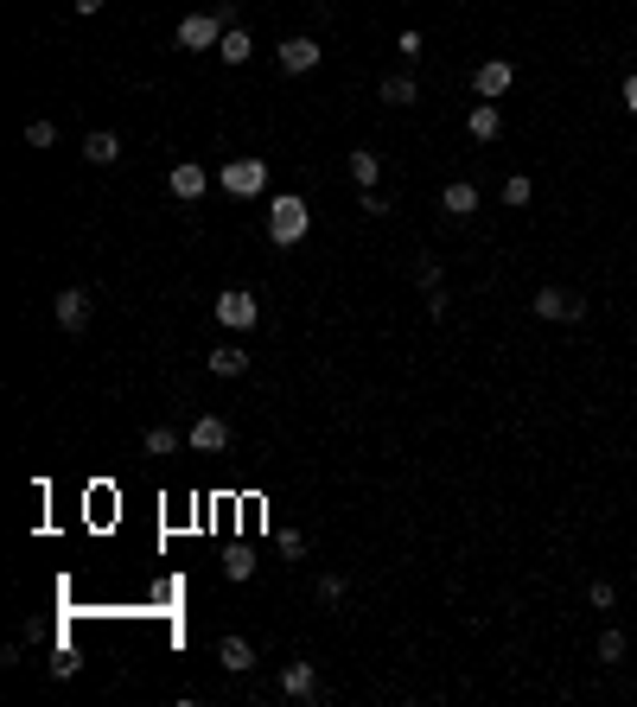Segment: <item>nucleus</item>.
Here are the masks:
<instances>
[{
    "mask_svg": "<svg viewBox=\"0 0 637 707\" xmlns=\"http://www.w3.org/2000/svg\"><path fill=\"white\" fill-rule=\"evenodd\" d=\"M510 83H516V64L510 58H485L472 71V90H478V102H497V96H510Z\"/></svg>",
    "mask_w": 637,
    "mask_h": 707,
    "instance_id": "nucleus-6",
    "label": "nucleus"
},
{
    "mask_svg": "<svg viewBox=\"0 0 637 707\" xmlns=\"http://www.w3.org/2000/svg\"><path fill=\"white\" fill-rule=\"evenodd\" d=\"M217 663L230 669V676H249V669H255V644H249V637H217Z\"/></svg>",
    "mask_w": 637,
    "mask_h": 707,
    "instance_id": "nucleus-12",
    "label": "nucleus"
},
{
    "mask_svg": "<svg viewBox=\"0 0 637 707\" xmlns=\"http://www.w3.org/2000/svg\"><path fill=\"white\" fill-rule=\"evenodd\" d=\"M281 695H287V701H325L319 669H313V663H287V669H281Z\"/></svg>",
    "mask_w": 637,
    "mask_h": 707,
    "instance_id": "nucleus-8",
    "label": "nucleus"
},
{
    "mask_svg": "<svg viewBox=\"0 0 637 707\" xmlns=\"http://www.w3.org/2000/svg\"><path fill=\"white\" fill-rule=\"evenodd\" d=\"M51 319H58L64 332H90V293H83V287H64L58 300H51Z\"/></svg>",
    "mask_w": 637,
    "mask_h": 707,
    "instance_id": "nucleus-7",
    "label": "nucleus"
},
{
    "mask_svg": "<svg viewBox=\"0 0 637 707\" xmlns=\"http://www.w3.org/2000/svg\"><path fill=\"white\" fill-rule=\"evenodd\" d=\"M71 7L83 13V20H90V13H102V0H71Z\"/></svg>",
    "mask_w": 637,
    "mask_h": 707,
    "instance_id": "nucleus-32",
    "label": "nucleus"
},
{
    "mask_svg": "<svg viewBox=\"0 0 637 707\" xmlns=\"http://www.w3.org/2000/svg\"><path fill=\"white\" fill-rule=\"evenodd\" d=\"M599 663H625V631H599Z\"/></svg>",
    "mask_w": 637,
    "mask_h": 707,
    "instance_id": "nucleus-24",
    "label": "nucleus"
},
{
    "mask_svg": "<svg viewBox=\"0 0 637 707\" xmlns=\"http://www.w3.org/2000/svg\"><path fill=\"white\" fill-rule=\"evenodd\" d=\"M440 211H446V217H472V211H478V185H472V179H453V185L440 192Z\"/></svg>",
    "mask_w": 637,
    "mask_h": 707,
    "instance_id": "nucleus-15",
    "label": "nucleus"
},
{
    "mask_svg": "<svg viewBox=\"0 0 637 707\" xmlns=\"http://www.w3.org/2000/svg\"><path fill=\"white\" fill-rule=\"evenodd\" d=\"M217 185H223L230 198H262V192H268V160H255V153H243V160H223Z\"/></svg>",
    "mask_w": 637,
    "mask_h": 707,
    "instance_id": "nucleus-2",
    "label": "nucleus"
},
{
    "mask_svg": "<svg viewBox=\"0 0 637 707\" xmlns=\"http://www.w3.org/2000/svg\"><path fill=\"white\" fill-rule=\"evenodd\" d=\"M217 58H223V64H249V58H255V39H249V26H230V32H223Z\"/></svg>",
    "mask_w": 637,
    "mask_h": 707,
    "instance_id": "nucleus-17",
    "label": "nucleus"
},
{
    "mask_svg": "<svg viewBox=\"0 0 637 707\" xmlns=\"http://www.w3.org/2000/svg\"><path fill=\"white\" fill-rule=\"evenodd\" d=\"M255 574V555L249 548H230V555H223V580H249Z\"/></svg>",
    "mask_w": 637,
    "mask_h": 707,
    "instance_id": "nucleus-21",
    "label": "nucleus"
},
{
    "mask_svg": "<svg viewBox=\"0 0 637 707\" xmlns=\"http://www.w3.org/2000/svg\"><path fill=\"white\" fill-rule=\"evenodd\" d=\"M281 548H287V555L300 561V555H306V536H300V529H281Z\"/></svg>",
    "mask_w": 637,
    "mask_h": 707,
    "instance_id": "nucleus-29",
    "label": "nucleus"
},
{
    "mask_svg": "<svg viewBox=\"0 0 637 707\" xmlns=\"http://www.w3.org/2000/svg\"><path fill=\"white\" fill-rule=\"evenodd\" d=\"M529 198H536V185H529L523 172H516V179H504V204H510V211H523Z\"/></svg>",
    "mask_w": 637,
    "mask_h": 707,
    "instance_id": "nucleus-23",
    "label": "nucleus"
},
{
    "mask_svg": "<svg viewBox=\"0 0 637 707\" xmlns=\"http://www.w3.org/2000/svg\"><path fill=\"white\" fill-rule=\"evenodd\" d=\"M274 58H281L287 77H306V71L325 58V51H319V39H281V51H274Z\"/></svg>",
    "mask_w": 637,
    "mask_h": 707,
    "instance_id": "nucleus-10",
    "label": "nucleus"
},
{
    "mask_svg": "<svg viewBox=\"0 0 637 707\" xmlns=\"http://www.w3.org/2000/svg\"><path fill=\"white\" fill-rule=\"evenodd\" d=\"M313 593H319V606H338V599H344V574H319Z\"/></svg>",
    "mask_w": 637,
    "mask_h": 707,
    "instance_id": "nucleus-25",
    "label": "nucleus"
},
{
    "mask_svg": "<svg viewBox=\"0 0 637 707\" xmlns=\"http://www.w3.org/2000/svg\"><path fill=\"white\" fill-rule=\"evenodd\" d=\"M166 185H172V198H179V204H198L204 185H211V172H204L198 160H179V166L166 172Z\"/></svg>",
    "mask_w": 637,
    "mask_h": 707,
    "instance_id": "nucleus-9",
    "label": "nucleus"
},
{
    "mask_svg": "<svg viewBox=\"0 0 637 707\" xmlns=\"http://www.w3.org/2000/svg\"><path fill=\"white\" fill-rule=\"evenodd\" d=\"M83 160H90V166H115V160H122V134H109V128L83 134Z\"/></svg>",
    "mask_w": 637,
    "mask_h": 707,
    "instance_id": "nucleus-14",
    "label": "nucleus"
},
{
    "mask_svg": "<svg viewBox=\"0 0 637 707\" xmlns=\"http://www.w3.org/2000/svg\"><path fill=\"white\" fill-rule=\"evenodd\" d=\"M51 676H58V682L77 676V657H71V650H58V657H51Z\"/></svg>",
    "mask_w": 637,
    "mask_h": 707,
    "instance_id": "nucleus-28",
    "label": "nucleus"
},
{
    "mask_svg": "<svg viewBox=\"0 0 637 707\" xmlns=\"http://www.w3.org/2000/svg\"><path fill=\"white\" fill-rule=\"evenodd\" d=\"M357 204H364V217H383V211H389V198H383V192H364Z\"/></svg>",
    "mask_w": 637,
    "mask_h": 707,
    "instance_id": "nucleus-30",
    "label": "nucleus"
},
{
    "mask_svg": "<svg viewBox=\"0 0 637 707\" xmlns=\"http://www.w3.org/2000/svg\"><path fill=\"white\" fill-rule=\"evenodd\" d=\"M587 599H593V612H612V606H618L612 580H593V586H587Z\"/></svg>",
    "mask_w": 637,
    "mask_h": 707,
    "instance_id": "nucleus-26",
    "label": "nucleus"
},
{
    "mask_svg": "<svg viewBox=\"0 0 637 707\" xmlns=\"http://www.w3.org/2000/svg\"><path fill=\"white\" fill-rule=\"evenodd\" d=\"M415 281H421V293H440L446 287V274H440L434 255H421V262H415Z\"/></svg>",
    "mask_w": 637,
    "mask_h": 707,
    "instance_id": "nucleus-22",
    "label": "nucleus"
},
{
    "mask_svg": "<svg viewBox=\"0 0 637 707\" xmlns=\"http://www.w3.org/2000/svg\"><path fill=\"white\" fill-rule=\"evenodd\" d=\"M51 141H58V128H51V122H26V147H51Z\"/></svg>",
    "mask_w": 637,
    "mask_h": 707,
    "instance_id": "nucleus-27",
    "label": "nucleus"
},
{
    "mask_svg": "<svg viewBox=\"0 0 637 707\" xmlns=\"http://www.w3.org/2000/svg\"><path fill=\"white\" fill-rule=\"evenodd\" d=\"M383 102H395V109H408V102H421V83L408 71H389L383 77Z\"/></svg>",
    "mask_w": 637,
    "mask_h": 707,
    "instance_id": "nucleus-18",
    "label": "nucleus"
},
{
    "mask_svg": "<svg viewBox=\"0 0 637 707\" xmlns=\"http://www.w3.org/2000/svg\"><path fill=\"white\" fill-rule=\"evenodd\" d=\"M625 109H631V115H637V71H631V77H625Z\"/></svg>",
    "mask_w": 637,
    "mask_h": 707,
    "instance_id": "nucleus-31",
    "label": "nucleus"
},
{
    "mask_svg": "<svg viewBox=\"0 0 637 707\" xmlns=\"http://www.w3.org/2000/svg\"><path fill=\"white\" fill-rule=\"evenodd\" d=\"M255 319H262V306H255L249 287H223V293H217V325H230V332H249Z\"/></svg>",
    "mask_w": 637,
    "mask_h": 707,
    "instance_id": "nucleus-4",
    "label": "nucleus"
},
{
    "mask_svg": "<svg viewBox=\"0 0 637 707\" xmlns=\"http://www.w3.org/2000/svg\"><path fill=\"white\" fill-rule=\"evenodd\" d=\"M223 32H230V20H223V13H185L172 39H179L185 51H217V45H223Z\"/></svg>",
    "mask_w": 637,
    "mask_h": 707,
    "instance_id": "nucleus-3",
    "label": "nucleus"
},
{
    "mask_svg": "<svg viewBox=\"0 0 637 707\" xmlns=\"http://www.w3.org/2000/svg\"><path fill=\"white\" fill-rule=\"evenodd\" d=\"M185 440H192V453H223V446H230V421H223V415H198Z\"/></svg>",
    "mask_w": 637,
    "mask_h": 707,
    "instance_id": "nucleus-11",
    "label": "nucleus"
},
{
    "mask_svg": "<svg viewBox=\"0 0 637 707\" xmlns=\"http://www.w3.org/2000/svg\"><path fill=\"white\" fill-rule=\"evenodd\" d=\"M466 134H472V141H497V134H504V109H497V102H472Z\"/></svg>",
    "mask_w": 637,
    "mask_h": 707,
    "instance_id": "nucleus-13",
    "label": "nucleus"
},
{
    "mask_svg": "<svg viewBox=\"0 0 637 707\" xmlns=\"http://www.w3.org/2000/svg\"><path fill=\"white\" fill-rule=\"evenodd\" d=\"M179 446H185L179 427H166V421H160V427H147V453H153V459H172Z\"/></svg>",
    "mask_w": 637,
    "mask_h": 707,
    "instance_id": "nucleus-19",
    "label": "nucleus"
},
{
    "mask_svg": "<svg viewBox=\"0 0 637 707\" xmlns=\"http://www.w3.org/2000/svg\"><path fill=\"white\" fill-rule=\"evenodd\" d=\"M306 236H313V204L294 198V192L268 198V243L274 249H300Z\"/></svg>",
    "mask_w": 637,
    "mask_h": 707,
    "instance_id": "nucleus-1",
    "label": "nucleus"
},
{
    "mask_svg": "<svg viewBox=\"0 0 637 707\" xmlns=\"http://www.w3.org/2000/svg\"><path fill=\"white\" fill-rule=\"evenodd\" d=\"M211 370H217V376H243V370H249V357L236 351V344H217V351H211Z\"/></svg>",
    "mask_w": 637,
    "mask_h": 707,
    "instance_id": "nucleus-20",
    "label": "nucleus"
},
{
    "mask_svg": "<svg viewBox=\"0 0 637 707\" xmlns=\"http://www.w3.org/2000/svg\"><path fill=\"white\" fill-rule=\"evenodd\" d=\"M536 319L574 325V319H587V300H580V293H567V287H542V293H536Z\"/></svg>",
    "mask_w": 637,
    "mask_h": 707,
    "instance_id": "nucleus-5",
    "label": "nucleus"
},
{
    "mask_svg": "<svg viewBox=\"0 0 637 707\" xmlns=\"http://www.w3.org/2000/svg\"><path fill=\"white\" fill-rule=\"evenodd\" d=\"M344 166H351V179H357V192H376V179H383V160H376V153H370V147H357V153H351V160H344Z\"/></svg>",
    "mask_w": 637,
    "mask_h": 707,
    "instance_id": "nucleus-16",
    "label": "nucleus"
}]
</instances>
